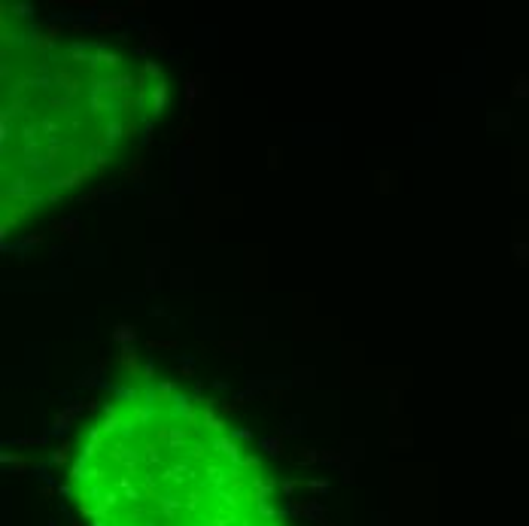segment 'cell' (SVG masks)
<instances>
[{
	"mask_svg": "<svg viewBox=\"0 0 529 526\" xmlns=\"http://www.w3.org/2000/svg\"><path fill=\"white\" fill-rule=\"evenodd\" d=\"M70 496L86 526H286L253 447L204 396L149 374L91 417Z\"/></svg>",
	"mask_w": 529,
	"mask_h": 526,
	"instance_id": "1",
	"label": "cell"
},
{
	"mask_svg": "<svg viewBox=\"0 0 529 526\" xmlns=\"http://www.w3.org/2000/svg\"><path fill=\"white\" fill-rule=\"evenodd\" d=\"M158 110L149 68L100 40L15 31L3 43L6 229L98 180Z\"/></svg>",
	"mask_w": 529,
	"mask_h": 526,
	"instance_id": "2",
	"label": "cell"
}]
</instances>
